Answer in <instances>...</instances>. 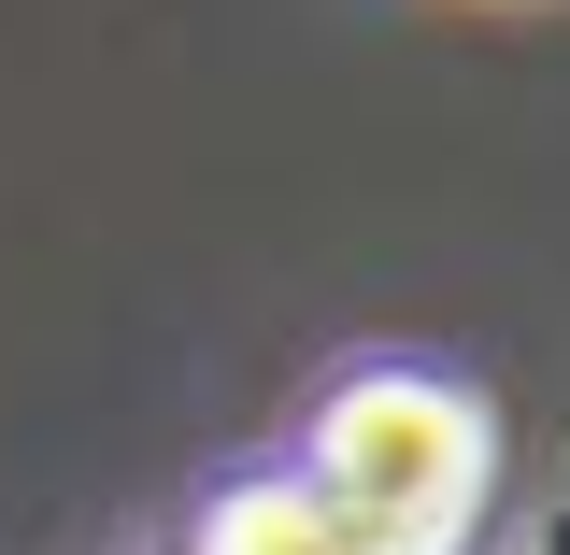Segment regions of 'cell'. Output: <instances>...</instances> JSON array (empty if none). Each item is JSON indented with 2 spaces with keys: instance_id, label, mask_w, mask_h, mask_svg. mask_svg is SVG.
Masks as SVG:
<instances>
[{
  "instance_id": "cell-1",
  "label": "cell",
  "mask_w": 570,
  "mask_h": 555,
  "mask_svg": "<svg viewBox=\"0 0 570 555\" xmlns=\"http://www.w3.org/2000/svg\"><path fill=\"white\" fill-rule=\"evenodd\" d=\"M285 470L385 555H471V527H485V498H499V414L456 370L371 356V370H343L299 414V456Z\"/></svg>"
},
{
  "instance_id": "cell-2",
  "label": "cell",
  "mask_w": 570,
  "mask_h": 555,
  "mask_svg": "<svg viewBox=\"0 0 570 555\" xmlns=\"http://www.w3.org/2000/svg\"><path fill=\"white\" fill-rule=\"evenodd\" d=\"M186 555H385V542H356V527H343L314 485H299V470H243V485H214V498H200Z\"/></svg>"
}]
</instances>
